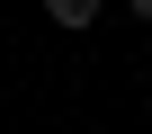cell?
<instances>
[{"label":"cell","mask_w":152,"mask_h":134,"mask_svg":"<svg viewBox=\"0 0 152 134\" xmlns=\"http://www.w3.org/2000/svg\"><path fill=\"white\" fill-rule=\"evenodd\" d=\"M99 9H107V0H45L54 27H99Z\"/></svg>","instance_id":"obj_1"},{"label":"cell","mask_w":152,"mask_h":134,"mask_svg":"<svg viewBox=\"0 0 152 134\" xmlns=\"http://www.w3.org/2000/svg\"><path fill=\"white\" fill-rule=\"evenodd\" d=\"M125 18H152V0H125Z\"/></svg>","instance_id":"obj_2"}]
</instances>
